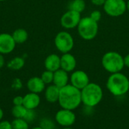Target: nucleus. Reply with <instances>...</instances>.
<instances>
[{
  "label": "nucleus",
  "instance_id": "f257e3e1",
  "mask_svg": "<svg viewBox=\"0 0 129 129\" xmlns=\"http://www.w3.org/2000/svg\"><path fill=\"white\" fill-rule=\"evenodd\" d=\"M58 103L61 108L74 110L82 104L81 90L71 84L60 88Z\"/></svg>",
  "mask_w": 129,
  "mask_h": 129
},
{
  "label": "nucleus",
  "instance_id": "f03ea898",
  "mask_svg": "<svg viewBox=\"0 0 129 129\" xmlns=\"http://www.w3.org/2000/svg\"><path fill=\"white\" fill-rule=\"evenodd\" d=\"M107 88L116 97L126 94L129 91V79L123 73H112L107 81Z\"/></svg>",
  "mask_w": 129,
  "mask_h": 129
},
{
  "label": "nucleus",
  "instance_id": "7ed1b4c3",
  "mask_svg": "<svg viewBox=\"0 0 129 129\" xmlns=\"http://www.w3.org/2000/svg\"><path fill=\"white\" fill-rule=\"evenodd\" d=\"M104 96L103 89L97 83L90 82L81 90L82 104L86 107L93 108L98 106L102 101Z\"/></svg>",
  "mask_w": 129,
  "mask_h": 129
},
{
  "label": "nucleus",
  "instance_id": "20e7f679",
  "mask_svg": "<svg viewBox=\"0 0 129 129\" xmlns=\"http://www.w3.org/2000/svg\"><path fill=\"white\" fill-rule=\"evenodd\" d=\"M101 63L107 72L112 73H120L124 67V57L116 51H108L102 57Z\"/></svg>",
  "mask_w": 129,
  "mask_h": 129
},
{
  "label": "nucleus",
  "instance_id": "39448f33",
  "mask_svg": "<svg viewBox=\"0 0 129 129\" xmlns=\"http://www.w3.org/2000/svg\"><path fill=\"white\" fill-rule=\"evenodd\" d=\"M77 27L79 35L85 40H92L98 33V23L90 17L82 18Z\"/></svg>",
  "mask_w": 129,
  "mask_h": 129
},
{
  "label": "nucleus",
  "instance_id": "423d86ee",
  "mask_svg": "<svg viewBox=\"0 0 129 129\" xmlns=\"http://www.w3.org/2000/svg\"><path fill=\"white\" fill-rule=\"evenodd\" d=\"M54 45L57 50L61 53H70V51L73 48L74 39L70 33L66 31H62L56 35Z\"/></svg>",
  "mask_w": 129,
  "mask_h": 129
},
{
  "label": "nucleus",
  "instance_id": "0eeeda50",
  "mask_svg": "<svg viewBox=\"0 0 129 129\" xmlns=\"http://www.w3.org/2000/svg\"><path fill=\"white\" fill-rule=\"evenodd\" d=\"M104 10L110 17H119L127 10L126 2L125 0H107Z\"/></svg>",
  "mask_w": 129,
  "mask_h": 129
},
{
  "label": "nucleus",
  "instance_id": "6e6552de",
  "mask_svg": "<svg viewBox=\"0 0 129 129\" xmlns=\"http://www.w3.org/2000/svg\"><path fill=\"white\" fill-rule=\"evenodd\" d=\"M76 116L73 110L61 109L55 115V120L58 125L64 128L71 127L76 122Z\"/></svg>",
  "mask_w": 129,
  "mask_h": 129
},
{
  "label": "nucleus",
  "instance_id": "1a4fd4ad",
  "mask_svg": "<svg viewBox=\"0 0 129 129\" xmlns=\"http://www.w3.org/2000/svg\"><path fill=\"white\" fill-rule=\"evenodd\" d=\"M81 19L80 13L69 10L62 15L60 18V24L65 29H73L78 26Z\"/></svg>",
  "mask_w": 129,
  "mask_h": 129
},
{
  "label": "nucleus",
  "instance_id": "9d476101",
  "mask_svg": "<svg viewBox=\"0 0 129 129\" xmlns=\"http://www.w3.org/2000/svg\"><path fill=\"white\" fill-rule=\"evenodd\" d=\"M71 85L79 90L83 89L90 83L88 74L83 70H76L73 72L70 78Z\"/></svg>",
  "mask_w": 129,
  "mask_h": 129
},
{
  "label": "nucleus",
  "instance_id": "9b49d317",
  "mask_svg": "<svg viewBox=\"0 0 129 129\" xmlns=\"http://www.w3.org/2000/svg\"><path fill=\"white\" fill-rule=\"evenodd\" d=\"M16 43L12 35L8 33L0 34V54H6L14 51Z\"/></svg>",
  "mask_w": 129,
  "mask_h": 129
},
{
  "label": "nucleus",
  "instance_id": "f8f14e48",
  "mask_svg": "<svg viewBox=\"0 0 129 129\" xmlns=\"http://www.w3.org/2000/svg\"><path fill=\"white\" fill-rule=\"evenodd\" d=\"M76 67V60L70 53L63 54L60 57V69L67 73L73 72Z\"/></svg>",
  "mask_w": 129,
  "mask_h": 129
},
{
  "label": "nucleus",
  "instance_id": "ddd939ff",
  "mask_svg": "<svg viewBox=\"0 0 129 129\" xmlns=\"http://www.w3.org/2000/svg\"><path fill=\"white\" fill-rule=\"evenodd\" d=\"M26 86L28 90L32 93L39 94L42 92L45 88V84L41 77H32L27 81Z\"/></svg>",
  "mask_w": 129,
  "mask_h": 129
},
{
  "label": "nucleus",
  "instance_id": "4468645a",
  "mask_svg": "<svg viewBox=\"0 0 129 129\" xmlns=\"http://www.w3.org/2000/svg\"><path fill=\"white\" fill-rule=\"evenodd\" d=\"M40 97L36 93H29L23 97V105L28 110H35L40 104Z\"/></svg>",
  "mask_w": 129,
  "mask_h": 129
},
{
  "label": "nucleus",
  "instance_id": "2eb2a0df",
  "mask_svg": "<svg viewBox=\"0 0 129 129\" xmlns=\"http://www.w3.org/2000/svg\"><path fill=\"white\" fill-rule=\"evenodd\" d=\"M69 79L70 78L68 76V73L66 72L65 70L62 69H59L57 71L54 72L53 84L60 88L68 85Z\"/></svg>",
  "mask_w": 129,
  "mask_h": 129
},
{
  "label": "nucleus",
  "instance_id": "dca6fc26",
  "mask_svg": "<svg viewBox=\"0 0 129 129\" xmlns=\"http://www.w3.org/2000/svg\"><path fill=\"white\" fill-rule=\"evenodd\" d=\"M45 67L47 70L51 72H55L60 69V57L55 54L48 55L45 60Z\"/></svg>",
  "mask_w": 129,
  "mask_h": 129
},
{
  "label": "nucleus",
  "instance_id": "f3484780",
  "mask_svg": "<svg viewBox=\"0 0 129 129\" xmlns=\"http://www.w3.org/2000/svg\"><path fill=\"white\" fill-rule=\"evenodd\" d=\"M59 94H60V88H58L54 84L48 86L45 89V97L46 101L49 103L58 102Z\"/></svg>",
  "mask_w": 129,
  "mask_h": 129
},
{
  "label": "nucleus",
  "instance_id": "a211bd4d",
  "mask_svg": "<svg viewBox=\"0 0 129 129\" xmlns=\"http://www.w3.org/2000/svg\"><path fill=\"white\" fill-rule=\"evenodd\" d=\"M12 37L16 44H23L28 39V33L26 29L19 28L14 30L12 34Z\"/></svg>",
  "mask_w": 129,
  "mask_h": 129
},
{
  "label": "nucleus",
  "instance_id": "6ab92c4d",
  "mask_svg": "<svg viewBox=\"0 0 129 129\" xmlns=\"http://www.w3.org/2000/svg\"><path fill=\"white\" fill-rule=\"evenodd\" d=\"M85 9V2L84 0H73L69 5V10L82 13Z\"/></svg>",
  "mask_w": 129,
  "mask_h": 129
},
{
  "label": "nucleus",
  "instance_id": "aec40b11",
  "mask_svg": "<svg viewBox=\"0 0 129 129\" xmlns=\"http://www.w3.org/2000/svg\"><path fill=\"white\" fill-rule=\"evenodd\" d=\"M24 60L22 57H16L8 63V67L13 70H19L24 66Z\"/></svg>",
  "mask_w": 129,
  "mask_h": 129
},
{
  "label": "nucleus",
  "instance_id": "412c9836",
  "mask_svg": "<svg viewBox=\"0 0 129 129\" xmlns=\"http://www.w3.org/2000/svg\"><path fill=\"white\" fill-rule=\"evenodd\" d=\"M26 111L27 109L23 105L14 106L11 110V113L15 119H23L26 113Z\"/></svg>",
  "mask_w": 129,
  "mask_h": 129
},
{
  "label": "nucleus",
  "instance_id": "4be33fe9",
  "mask_svg": "<svg viewBox=\"0 0 129 129\" xmlns=\"http://www.w3.org/2000/svg\"><path fill=\"white\" fill-rule=\"evenodd\" d=\"M12 129H29V124L23 119H14L11 122Z\"/></svg>",
  "mask_w": 129,
  "mask_h": 129
},
{
  "label": "nucleus",
  "instance_id": "5701e85b",
  "mask_svg": "<svg viewBox=\"0 0 129 129\" xmlns=\"http://www.w3.org/2000/svg\"><path fill=\"white\" fill-rule=\"evenodd\" d=\"M41 79H42V81L45 82V85H48L51 84V82H53V79H54V72L49 71V70H45L42 73V76H41Z\"/></svg>",
  "mask_w": 129,
  "mask_h": 129
},
{
  "label": "nucleus",
  "instance_id": "b1692460",
  "mask_svg": "<svg viewBox=\"0 0 129 129\" xmlns=\"http://www.w3.org/2000/svg\"><path fill=\"white\" fill-rule=\"evenodd\" d=\"M39 126L42 129H54V122L48 118H44L41 120Z\"/></svg>",
  "mask_w": 129,
  "mask_h": 129
},
{
  "label": "nucleus",
  "instance_id": "393cba45",
  "mask_svg": "<svg viewBox=\"0 0 129 129\" xmlns=\"http://www.w3.org/2000/svg\"><path fill=\"white\" fill-rule=\"evenodd\" d=\"M36 113L35 112V110H28L27 109L26 113L25 116L23 117V119L29 123V122H33L36 119Z\"/></svg>",
  "mask_w": 129,
  "mask_h": 129
},
{
  "label": "nucleus",
  "instance_id": "a878e982",
  "mask_svg": "<svg viewBox=\"0 0 129 129\" xmlns=\"http://www.w3.org/2000/svg\"><path fill=\"white\" fill-rule=\"evenodd\" d=\"M89 17H90L91 19H93L94 21H96V22L98 23V21H100L101 19L102 14H101V11H99L98 10H94V11H93L91 13V14H90Z\"/></svg>",
  "mask_w": 129,
  "mask_h": 129
},
{
  "label": "nucleus",
  "instance_id": "bb28decb",
  "mask_svg": "<svg viewBox=\"0 0 129 129\" xmlns=\"http://www.w3.org/2000/svg\"><path fill=\"white\" fill-rule=\"evenodd\" d=\"M23 97H21V96H16L13 99V104L14 106L23 105Z\"/></svg>",
  "mask_w": 129,
  "mask_h": 129
},
{
  "label": "nucleus",
  "instance_id": "cd10ccee",
  "mask_svg": "<svg viewBox=\"0 0 129 129\" xmlns=\"http://www.w3.org/2000/svg\"><path fill=\"white\" fill-rule=\"evenodd\" d=\"M0 129H12L11 123L8 121L0 122Z\"/></svg>",
  "mask_w": 129,
  "mask_h": 129
},
{
  "label": "nucleus",
  "instance_id": "c85d7f7f",
  "mask_svg": "<svg viewBox=\"0 0 129 129\" xmlns=\"http://www.w3.org/2000/svg\"><path fill=\"white\" fill-rule=\"evenodd\" d=\"M107 0H91V3L94 5L97 6H101V5H104V3L106 2Z\"/></svg>",
  "mask_w": 129,
  "mask_h": 129
},
{
  "label": "nucleus",
  "instance_id": "c756f323",
  "mask_svg": "<svg viewBox=\"0 0 129 129\" xmlns=\"http://www.w3.org/2000/svg\"><path fill=\"white\" fill-rule=\"evenodd\" d=\"M124 63H125V67H127L129 68V54H128L124 57Z\"/></svg>",
  "mask_w": 129,
  "mask_h": 129
},
{
  "label": "nucleus",
  "instance_id": "7c9ffc66",
  "mask_svg": "<svg viewBox=\"0 0 129 129\" xmlns=\"http://www.w3.org/2000/svg\"><path fill=\"white\" fill-rule=\"evenodd\" d=\"M5 65V59H4V57L2 56V54H0V69L2 67H3Z\"/></svg>",
  "mask_w": 129,
  "mask_h": 129
},
{
  "label": "nucleus",
  "instance_id": "2f4dec72",
  "mask_svg": "<svg viewBox=\"0 0 129 129\" xmlns=\"http://www.w3.org/2000/svg\"><path fill=\"white\" fill-rule=\"evenodd\" d=\"M3 116H4V113H3V110L0 108V120L2 119L3 118Z\"/></svg>",
  "mask_w": 129,
  "mask_h": 129
},
{
  "label": "nucleus",
  "instance_id": "473e14b6",
  "mask_svg": "<svg viewBox=\"0 0 129 129\" xmlns=\"http://www.w3.org/2000/svg\"><path fill=\"white\" fill-rule=\"evenodd\" d=\"M126 6H127V9L129 11V0L128 1V2H126Z\"/></svg>",
  "mask_w": 129,
  "mask_h": 129
},
{
  "label": "nucleus",
  "instance_id": "72a5a7b5",
  "mask_svg": "<svg viewBox=\"0 0 129 129\" xmlns=\"http://www.w3.org/2000/svg\"><path fill=\"white\" fill-rule=\"evenodd\" d=\"M32 129H42L40 126H37V127H35V128H33Z\"/></svg>",
  "mask_w": 129,
  "mask_h": 129
},
{
  "label": "nucleus",
  "instance_id": "f704fd0d",
  "mask_svg": "<svg viewBox=\"0 0 129 129\" xmlns=\"http://www.w3.org/2000/svg\"><path fill=\"white\" fill-rule=\"evenodd\" d=\"M63 129H73V128H70V127H67V128H63Z\"/></svg>",
  "mask_w": 129,
  "mask_h": 129
},
{
  "label": "nucleus",
  "instance_id": "c9c22d12",
  "mask_svg": "<svg viewBox=\"0 0 129 129\" xmlns=\"http://www.w3.org/2000/svg\"><path fill=\"white\" fill-rule=\"evenodd\" d=\"M3 1H6V0H0V2H3Z\"/></svg>",
  "mask_w": 129,
  "mask_h": 129
},
{
  "label": "nucleus",
  "instance_id": "e433bc0d",
  "mask_svg": "<svg viewBox=\"0 0 129 129\" xmlns=\"http://www.w3.org/2000/svg\"><path fill=\"white\" fill-rule=\"evenodd\" d=\"M18 1H20V0H18Z\"/></svg>",
  "mask_w": 129,
  "mask_h": 129
}]
</instances>
